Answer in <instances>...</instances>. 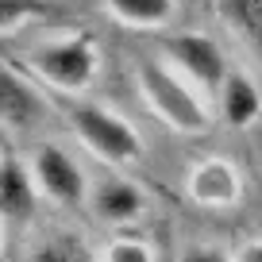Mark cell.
<instances>
[{"label": "cell", "mask_w": 262, "mask_h": 262, "mask_svg": "<svg viewBox=\"0 0 262 262\" xmlns=\"http://www.w3.org/2000/svg\"><path fill=\"white\" fill-rule=\"evenodd\" d=\"M135 81H139L143 100L150 104V112L162 123H170L181 135H196V131L208 127V108L196 97V85L173 70L166 58H143L135 66Z\"/></svg>", "instance_id": "cell-1"}, {"label": "cell", "mask_w": 262, "mask_h": 262, "mask_svg": "<svg viewBox=\"0 0 262 262\" xmlns=\"http://www.w3.org/2000/svg\"><path fill=\"white\" fill-rule=\"evenodd\" d=\"M24 62L31 70V77H39L50 89L85 93L97 77L100 58H97V42L85 31H77V35H62V39H47L39 47H31Z\"/></svg>", "instance_id": "cell-2"}, {"label": "cell", "mask_w": 262, "mask_h": 262, "mask_svg": "<svg viewBox=\"0 0 262 262\" xmlns=\"http://www.w3.org/2000/svg\"><path fill=\"white\" fill-rule=\"evenodd\" d=\"M70 123H74V135L81 139V147L89 155H97L100 162L108 166H131L143 158V139L139 131L131 127L123 116L108 112L100 104H77L70 112Z\"/></svg>", "instance_id": "cell-3"}, {"label": "cell", "mask_w": 262, "mask_h": 262, "mask_svg": "<svg viewBox=\"0 0 262 262\" xmlns=\"http://www.w3.org/2000/svg\"><path fill=\"white\" fill-rule=\"evenodd\" d=\"M162 58L178 70L185 81H193L201 93H220V85L228 81V62H224V50L216 47V39L201 31H181L162 39Z\"/></svg>", "instance_id": "cell-4"}, {"label": "cell", "mask_w": 262, "mask_h": 262, "mask_svg": "<svg viewBox=\"0 0 262 262\" xmlns=\"http://www.w3.org/2000/svg\"><path fill=\"white\" fill-rule=\"evenodd\" d=\"M31 173H35V181H39V189L54 205L74 208V205H81L85 193H89L81 166L66 155L62 147H54V143H47V147H39L31 155Z\"/></svg>", "instance_id": "cell-5"}, {"label": "cell", "mask_w": 262, "mask_h": 262, "mask_svg": "<svg viewBox=\"0 0 262 262\" xmlns=\"http://www.w3.org/2000/svg\"><path fill=\"white\" fill-rule=\"evenodd\" d=\"M189 201L201 208H231L243 196V173L228 158H201L185 178Z\"/></svg>", "instance_id": "cell-6"}, {"label": "cell", "mask_w": 262, "mask_h": 262, "mask_svg": "<svg viewBox=\"0 0 262 262\" xmlns=\"http://www.w3.org/2000/svg\"><path fill=\"white\" fill-rule=\"evenodd\" d=\"M35 201H39V181L27 166H19L16 158L4 162L0 173V216L8 228H19L35 216Z\"/></svg>", "instance_id": "cell-7"}, {"label": "cell", "mask_w": 262, "mask_h": 262, "mask_svg": "<svg viewBox=\"0 0 262 262\" xmlns=\"http://www.w3.org/2000/svg\"><path fill=\"white\" fill-rule=\"evenodd\" d=\"M42 116V97L35 93L31 81L19 77L16 66L0 70V120L8 131H24Z\"/></svg>", "instance_id": "cell-8"}, {"label": "cell", "mask_w": 262, "mask_h": 262, "mask_svg": "<svg viewBox=\"0 0 262 262\" xmlns=\"http://www.w3.org/2000/svg\"><path fill=\"white\" fill-rule=\"evenodd\" d=\"M147 208V196H143L139 185H131L127 178H104L97 189H93V212L104 224H135Z\"/></svg>", "instance_id": "cell-9"}, {"label": "cell", "mask_w": 262, "mask_h": 262, "mask_svg": "<svg viewBox=\"0 0 262 262\" xmlns=\"http://www.w3.org/2000/svg\"><path fill=\"white\" fill-rule=\"evenodd\" d=\"M216 104H220L224 123H231V127H251L262 116V89H258V81H254L251 74L231 70L228 81L216 93Z\"/></svg>", "instance_id": "cell-10"}, {"label": "cell", "mask_w": 262, "mask_h": 262, "mask_svg": "<svg viewBox=\"0 0 262 262\" xmlns=\"http://www.w3.org/2000/svg\"><path fill=\"white\" fill-rule=\"evenodd\" d=\"M216 16L262 66V0H216Z\"/></svg>", "instance_id": "cell-11"}, {"label": "cell", "mask_w": 262, "mask_h": 262, "mask_svg": "<svg viewBox=\"0 0 262 262\" xmlns=\"http://www.w3.org/2000/svg\"><path fill=\"white\" fill-rule=\"evenodd\" d=\"M104 8L112 19L127 27H139V31H158L173 19V0H104Z\"/></svg>", "instance_id": "cell-12"}, {"label": "cell", "mask_w": 262, "mask_h": 262, "mask_svg": "<svg viewBox=\"0 0 262 262\" xmlns=\"http://www.w3.org/2000/svg\"><path fill=\"white\" fill-rule=\"evenodd\" d=\"M27 262H97V258H93L89 243H85L81 235L62 231V235L42 239V243L31 251V258H27Z\"/></svg>", "instance_id": "cell-13"}, {"label": "cell", "mask_w": 262, "mask_h": 262, "mask_svg": "<svg viewBox=\"0 0 262 262\" xmlns=\"http://www.w3.org/2000/svg\"><path fill=\"white\" fill-rule=\"evenodd\" d=\"M50 0H0V35L12 39L19 27H27L31 19L47 16Z\"/></svg>", "instance_id": "cell-14"}, {"label": "cell", "mask_w": 262, "mask_h": 262, "mask_svg": "<svg viewBox=\"0 0 262 262\" xmlns=\"http://www.w3.org/2000/svg\"><path fill=\"white\" fill-rule=\"evenodd\" d=\"M100 262H155V251H150L143 239L123 235V239H116V243L100 254Z\"/></svg>", "instance_id": "cell-15"}, {"label": "cell", "mask_w": 262, "mask_h": 262, "mask_svg": "<svg viewBox=\"0 0 262 262\" xmlns=\"http://www.w3.org/2000/svg\"><path fill=\"white\" fill-rule=\"evenodd\" d=\"M181 262H235V258H228L220 247H205V243H196V247H189V251L181 254Z\"/></svg>", "instance_id": "cell-16"}, {"label": "cell", "mask_w": 262, "mask_h": 262, "mask_svg": "<svg viewBox=\"0 0 262 262\" xmlns=\"http://www.w3.org/2000/svg\"><path fill=\"white\" fill-rule=\"evenodd\" d=\"M235 262H262V239H251L235 251Z\"/></svg>", "instance_id": "cell-17"}]
</instances>
